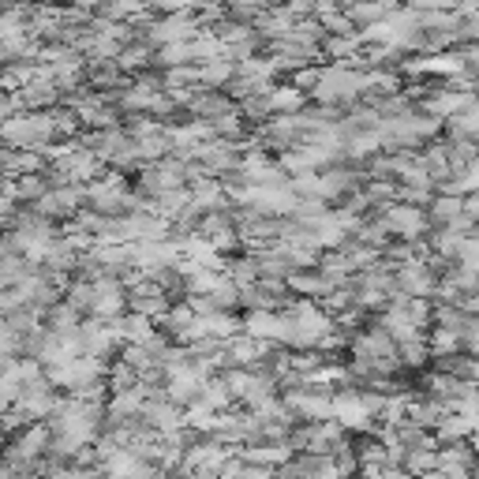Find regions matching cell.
<instances>
[{"label":"cell","mask_w":479,"mask_h":479,"mask_svg":"<svg viewBox=\"0 0 479 479\" xmlns=\"http://www.w3.org/2000/svg\"><path fill=\"white\" fill-rule=\"evenodd\" d=\"M0 135H5L12 146L19 150H30V146H42L57 135V120L53 116H42V112H30V116H12L0 124Z\"/></svg>","instance_id":"1"},{"label":"cell","mask_w":479,"mask_h":479,"mask_svg":"<svg viewBox=\"0 0 479 479\" xmlns=\"http://www.w3.org/2000/svg\"><path fill=\"white\" fill-rule=\"evenodd\" d=\"M371 79L364 75H356V71H345V68H330V71H318V83H314V98L318 101H352L356 94H364L367 90Z\"/></svg>","instance_id":"2"},{"label":"cell","mask_w":479,"mask_h":479,"mask_svg":"<svg viewBox=\"0 0 479 479\" xmlns=\"http://www.w3.org/2000/svg\"><path fill=\"white\" fill-rule=\"evenodd\" d=\"M382 225H386V232H397V236H405V240H416L420 232H423V225H427V214L420 210V207H386V214H382Z\"/></svg>","instance_id":"3"},{"label":"cell","mask_w":479,"mask_h":479,"mask_svg":"<svg viewBox=\"0 0 479 479\" xmlns=\"http://www.w3.org/2000/svg\"><path fill=\"white\" fill-rule=\"evenodd\" d=\"M442 416H446V409L438 401H431V397H409V423H416L423 431H434Z\"/></svg>","instance_id":"4"},{"label":"cell","mask_w":479,"mask_h":479,"mask_svg":"<svg viewBox=\"0 0 479 479\" xmlns=\"http://www.w3.org/2000/svg\"><path fill=\"white\" fill-rule=\"evenodd\" d=\"M401 468L412 475V479H423L427 472L438 468V446H420V450H405V461Z\"/></svg>","instance_id":"5"},{"label":"cell","mask_w":479,"mask_h":479,"mask_svg":"<svg viewBox=\"0 0 479 479\" xmlns=\"http://www.w3.org/2000/svg\"><path fill=\"white\" fill-rule=\"evenodd\" d=\"M289 289L300 293V296H330V293H334V285L323 277V270H318V273H303V270L293 273V277H289Z\"/></svg>","instance_id":"6"},{"label":"cell","mask_w":479,"mask_h":479,"mask_svg":"<svg viewBox=\"0 0 479 479\" xmlns=\"http://www.w3.org/2000/svg\"><path fill=\"white\" fill-rule=\"evenodd\" d=\"M431 221L434 225H450L457 214H464V198H457V195H438V198H431Z\"/></svg>","instance_id":"7"},{"label":"cell","mask_w":479,"mask_h":479,"mask_svg":"<svg viewBox=\"0 0 479 479\" xmlns=\"http://www.w3.org/2000/svg\"><path fill=\"white\" fill-rule=\"evenodd\" d=\"M0 479H30L27 472H19V468H12L8 461H0Z\"/></svg>","instance_id":"8"}]
</instances>
